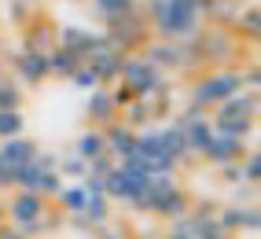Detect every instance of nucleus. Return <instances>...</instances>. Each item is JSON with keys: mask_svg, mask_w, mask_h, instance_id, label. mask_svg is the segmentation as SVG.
I'll use <instances>...</instances> for the list:
<instances>
[{"mask_svg": "<svg viewBox=\"0 0 261 239\" xmlns=\"http://www.w3.org/2000/svg\"><path fill=\"white\" fill-rule=\"evenodd\" d=\"M144 19L166 41H188L199 33V11L188 0H151Z\"/></svg>", "mask_w": 261, "mask_h": 239, "instance_id": "1", "label": "nucleus"}, {"mask_svg": "<svg viewBox=\"0 0 261 239\" xmlns=\"http://www.w3.org/2000/svg\"><path fill=\"white\" fill-rule=\"evenodd\" d=\"M243 89H247V70H214V74H206L191 85V107L195 111L217 107Z\"/></svg>", "mask_w": 261, "mask_h": 239, "instance_id": "2", "label": "nucleus"}, {"mask_svg": "<svg viewBox=\"0 0 261 239\" xmlns=\"http://www.w3.org/2000/svg\"><path fill=\"white\" fill-rule=\"evenodd\" d=\"M254 118H257V92L243 89V92L228 96L224 103H217V122H214V129L232 132V136H239V140H247V136L254 132Z\"/></svg>", "mask_w": 261, "mask_h": 239, "instance_id": "3", "label": "nucleus"}, {"mask_svg": "<svg viewBox=\"0 0 261 239\" xmlns=\"http://www.w3.org/2000/svg\"><path fill=\"white\" fill-rule=\"evenodd\" d=\"M118 77H121V85H125L133 96H154V92L166 89V74L147 56H136V52H129L125 59H121Z\"/></svg>", "mask_w": 261, "mask_h": 239, "instance_id": "4", "label": "nucleus"}, {"mask_svg": "<svg viewBox=\"0 0 261 239\" xmlns=\"http://www.w3.org/2000/svg\"><path fill=\"white\" fill-rule=\"evenodd\" d=\"M144 30H147V19L140 15V8H133L125 15H118V19L107 22V33H103V41L114 44L118 52H133V48H140L144 44Z\"/></svg>", "mask_w": 261, "mask_h": 239, "instance_id": "5", "label": "nucleus"}, {"mask_svg": "<svg viewBox=\"0 0 261 239\" xmlns=\"http://www.w3.org/2000/svg\"><path fill=\"white\" fill-rule=\"evenodd\" d=\"M236 48V37L232 30L224 26H210L191 37V52H195V59H206V63H228V52Z\"/></svg>", "mask_w": 261, "mask_h": 239, "instance_id": "6", "label": "nucleus"}, {"mask_svg": "<svg viewBox=\"0 0 261 239\" xmlns=\"http://www.w3.org/2000/svg\"><path fill=\"white\" fill-rule=\"evenodd\" d=\"M4 206V221L11 225H26V221H37L41 214H48V199L37 192H22V188H11V199L0 202Z\"/></svg>", "mask_w": 261, "mask_h": 239, "instance_id": "7", "label": "nucleus"}, {"mask_svg": "<svg viewBox=\"0 0 261 239\" xmlns=\"http://www.w3.org/2000/svg\"><path fill=\"white\" fill-rule=\"evenodd\" d=\"M177 125H180V132H184L188 158H191V155H202L206 144H210V136H214V122H210V118H202V111L191 107L188 114H180V118H177Z\"/></svg>", "mask_w": 261, "mask_h": 239, "instance_id": "8", "label": "nucleus"}, {"mask_svg": "<svg viewBox=\"0 0 261 239\" xmlns=\"http://www.w3.org/2000/svg\"><path fill=\"white\" fill-rule=\"evenodd\" d=\"M243 151H247V140H239V136H232V132L214 129L210 144H206V151H202V158H206V162H214V166H224V162L243 158Z\"/></svg>", "mask_w": 261, "mask_h": 239, "instance_id": "9", "label": "nucleus"}, {"mask_svg": "<svg viewBox=\"0 0 261 239\" xmlns=\"http://www.w3.org/2000/svg\"><path fill=\"white\" fill-rule=\"evenodd\" d=\"M191 210V195L184 192L180 184H173V188H166V192H159L151 199V206H147V214H159V217H166V221H177V217H184Z\"/></svg>", "mask_w": 261, "mask_h": 239, "instance_id": "10", "label": "nucleus"}, {"mask_svg": "<svg viewBox=\"0 0 261 239\" xmlns=\"http://www.w3.org/2000/svg\"><path fill=\"white\" fill-rule=\"evenodd\" d=\"M121 59H125V52H118L114 44H107L99 37V44L92 48L89 56H85V63L92 66V70L99 74V81H111V77H118V70H121Z\"/></svg>", "mask_w": 261, "mask_h": 239, "instance_id": "11", "label": "nucleus"}, {"mask_svg": "<svg viewBox=\"0 0 261 239\" xmlns=\"http://www.w3.org/2000/svg\"><path fill=\"white\" fill-rule=\"evenodd\" d=\"M217 221H221V228L228 232V235H236V232H257V225H261L257 210L247 206V202H236V206L217 210Z\"/></svg>", "mask_w": 261, "mask_h": 239, "instance_id": "12", "label": "nucleus"}, {"mask_svg": "<svg viewBox=\"0 0 261 239\" xmlns=\"http://www.w3.org/2000/svg\"><path fill=\"white\" fill-rule=\"evenodd\" d=\"M103 144H107V155H114V158H125L129 151L136 147V129L114 118L111 125H103Z\"/></svg>", "mask_w": 261, "mask_h": 239, "instance_id": "13", "label": "nucleus"}, {"mask_svg": "<svg viewBox=\"0 0 261 239\" xmlns=\"http://www.w3.org/2000/svg\"><path fill=\"white\" fill-rule=\"evenodd\" d=\"M85 114H89V122H92L96 129L111 125L114 118H118V103H114L111 89H92V96H89V107H85Z\"/></svg>", "mask_w": 261, "mask_h": 239, "instance_id": "14", "label": "nucleus"}, {"mask_svg": "<svg viewBox=\"0 0 261 239\" xmlns=\"http://www.w3.org/2000/svg\"><path fill=\"white\" fill-rule=\"evenodd\" d=\"M15 74H19L26 85H41L44 77H48V56H41V52H30V48H22L19 56H15Z\"/></svg>", "mask_w": 261, "mask_h": 239, "instance_id": "15", "label": "nucleus"}, {"mask_svg": "<svg viewBox=\"0 0 261 239\" xmlns=\"http://www.w3.org/2000/svg\"><path fill=\"white\" fill-rule=\"evenodd\" d=\"M37 144L30 140V136H11V140H4L0 144V158H4L8 166H22V162H30L33 155H37Z\"/></svg>", "mask_w": 261, "mask_h": 239, "instance_id": "16", "label": "nucleus"}, {"mask_svg": "<svg viewBox=\"0 0 261 239\" xmlns=\"http://www.w3.org/2000/svg\"><path fill=\"white\" fill-rule=\"evenodd\" d=\"M121 114H125V125L140 129V125H147V122L159 118V107H154L151 96H136V99H129V103L121 107Z\"/></svg>", "mask_w": 261, "mask_h": 239, "instance_id": "17", "label": "nucleus"}, {"mask_svg": "<svg viewBox=\"0 0 261 239\" xmlns=\"http://www.w3.org/2000/svg\"><path fill=\"white\" fill-rule=\"evenodd\" d=\"M107 151V144H103V129H85L81 136H77V144H74V155H81L85 162H92L96 155H103Z\"/></svg>", "mask_w": 261, "mask_h": 239, "instance_id": "18", "label": "nucleus"}, {"mask_svg": "<svg viewBox=\"0 0 261 239\" xmlns=\"http://www.w3.org/2000/svg\"><path fill=\"white\" fill-rule=\"evenodd\" d=\"M81 59L74 56V52H66V48H51V52H48V74H59V77H70V70H74V66H77Z\"/></svg>", "mask_w": 261, "mask_h": 239, "instance_id": "19", "label": "nucleus"}, {"mask_svg": "<svg viewBox=\"0 0 261 239\" xmlns=\"http://www.w3.org/2000/svg\"><path fill=\"white\" fill-rule=\"evenodd\" d=\"M56 199H59V210H63V214H70V217H74V214H81V210H85V202H89V195H85V188H81V184L63 188Z\"/></svg>", "mask_w": 261, "mask_h": 239, "instance_id": "20", "label": "nucleus"}, {"mask_svg": "<svg viewBox=\"0 0 261 239\" xmlns=\"http://www.w3.org/2000/svg\"><path fill=\"white\" fill-rule=\"evenodd\" d=\"M26 129V118L19 107H11V111H0V140H11V136H22Z\"/></svg>", "mask_w": 261, "mask_h": 239, "instance_id": "21", "label": "nucleus"}, {"mask_svg": "<svg viewBox=\"0 0 261 239\" xmlns=\"http://www.w3.org/2000/svg\"><path fill=\"white\" fill-rule=\"evenodd\" d=\"M92 4H96V11H99V19H103V22H111V19H118V15L133 11V8H136V0H92Z\"/></svg>", "mask_w": 261, "mask_h": 239, "instance_id": "22", "label": "nucleus"}, {"mask_svg": "<svg viewBox=\"0 0 261 239\" xmlns=\"http://www.w3.org/2000/svg\"><path fill=\"white\" fill-rule=\"evenodd\" d=\"M56 173H59V177H74V180H81L85 173H89V162L70 151L66 158H59V162H56Z\"/></svg>", "mask_w": 261, "mask_h": 239, "instance_id": "23", "label": "nucleus"}, {"mask_svg": "<svg viewBox=\"0 0 261 239\" xmlns=\"http://www.w3.org/2000/svg\"><path fill=\"white\" fill-rule=\"evenodd\" d=\"M239 173H243V184H257L261 180V155H257V151H243Z\"/></svg>", "mask_w": 261, "mask_h": 239, "instance_id": "24", "label": "nucleus"}, {"mask_svg": "<svg viewBox=\"0 0 261 239\" xmlns=\"http://www.w3.org/2000/svg\"><path fill=\"white\" fill-rule=\"evenodd\" d=\"M66 81H74L77 89H99V85H103V81H99V74L92 70L89 63H77L74 70H70V77H66Z\"/></svg>", "mask_w": 261, "mask_h": 239, "instance_id": "25", "label": "nucleus"}, {"mask_svg": "<svg viewBox=\"0 0 261 239\" xmlns=\"http://www.w3.org/2000/svg\"><path fill=\"white\" fill-rule=\"evenodd\" d=\"M22 103V89L11 77H0V111H11Z\"/></svg>", "mask_w": 261, "mask_h": 239, "instance_id": "26", "label": "nucleus"}, {"mask_svg": "<svg viewBox=\"0 0 261 239\" xmlns=\"http://www.w3.org/2000/svg\"><path fill=\"white\" fill-rule=\"evenodd\" d=\"M0 239H30V235H22V228L11 221H0Z\"/></svg>", "mask_w": 261, "mask_h": 239, "instance_id": "27", "label": "nucleus"}, {"mask_svg": "<svg viewBox=\"0 0 261 239\" xmlns=\"http://www.w3.org/2000/svg\"><path fill=\"white\" fill-rule=\"evenodd\" d=\"M96 232H99V239H121V235H125V232H121L118 225H111V221H107L103 228H96Z\"/></svg>", "mask_w": 261, "mask_h": 239, "instance_id": "28", "label": "nucleus"}, {"mask_svg": "<svg viewBox=\"0 0 261 239\" xmlns=\"http://www.w3.org/2000/svg\"><path fill=\"white\" fill-rule=\"evenodd\" d=\"M188 4H191V8H195L199 15H206V8H210V0H188Z\"/></svg>", "mask_w": 261, "mask_h": 239, "instance_id": "29", "label": "nucleus"}, {"mask_svg": "<svg viewBox=\"0 0 261 239\" xmlns=\"http://www.w3.org/2000/svg\"><path fill=\"white\" fill-rule=\"evenodd\" d=\"M140 239H166V235H159V232H147V235H140Z\"/></svg>", "mask_w": 261, "mask_h": 239, "instance_id": "30", "label": "nucleus"}, {"mask_svg": "<svg viewBox=\"0 0 261 239\" xmlns=\"http://www.w3.org/2000/svg\"><path fill=\"white\" fill-rule=\"evenodd\" d=\"M0 221H4V206H0Z\"/></svg>", "mask_w": 261, "mask_h": 239, "instance_id": "31", "label": "nucleus"}]
</instances>
